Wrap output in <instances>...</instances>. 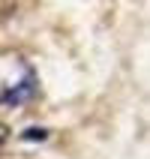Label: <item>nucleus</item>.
Masks as SVG:
<instances>
[{"mask_svg": "<svg viewBox=\"0 0 150 159\" xmlns=\"http://www.w3.org/2000/svg\"><path fill=\"white\" fill-rule=\"evenodd\" d=\"M36 96V78L33 72L24 69V75L21 78H15L12 84H6V87L0 90V105H24V102H30V99Z\"/></svg>", "mask_w": 150, "mask_h": 159, "instance_id": "nucleus-1", "label": "nucleus"}, {"mask_svg": "<svg viewBox=\"0 0 150 159\" xmlns=\"http://www.w3.org/2000/svg\"><path fill=\"white\" fill-rule=\"evenodd\" d=\"M6 141V129H3V126H0V144Z\"/></svg>", "mask_w": 150, "mask_h": 159, "instance_id": "nucleus-2", "label": "nucleus"}]
</instances>
